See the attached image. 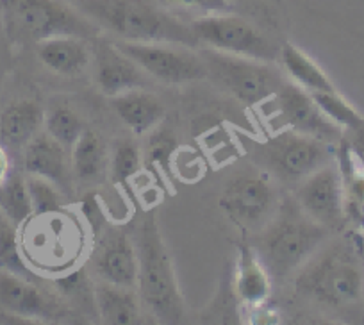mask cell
I'll return each mask as SVG.
<instances>
[{
	"mask_svg": "<svg viewBox=\"0 0 364 325\" xmlns=\"http://www.w3.org/2000/svg\"><path fill=\"white\" fill-rule=\"evenodd\" d=\"M84 16L120 41L198 47L191 23L182 22L156 0H72Z\"/></svg>",
	"mask_w": 364,
	"mask_h": 325,
	"instance_id": "1",
	"label": "cell"
},
{
	"mask_svg": "<svg viewBox=\"0 0 364 325\" xmlns=\"http://www.w3.org/2000/svg\"><path fill=\"white\" fill-rule=\"evenodd\" d=\"M6 34L15 43H41L58 36L93 40L102 31L65 0H0Z\"/></svg>",
	"mask_w": 364,
	"mask_h": 325,
	"instance_id": "2",
	"label": "cell"
},
{
	"mask_svg": "<svg viewBox=\"0 0 364 325\" xmlns=\"http://www.w3.org/2000/svg\"><path fill=\"white\" fill-rule=\"evenodd\" d=\"M134 243L139 261V300L161 321L178 324L184 318V300L156 216L149 215L143 220L136 230Z\"/></svg>",
	"mask_w": 364,
	"mask_h": 325,
	"instance_id": "3",
	"label": "cell"
},
{
	"mask_svg": "<svg viewBox=\"0 0 364 325\" xmlns=\"http://www.w3.org/2000/svg\"><path fill=\"white\" fill-rule=\"evenodd\" d=\"M296 288L321 306H353L364 289L363 263L348 245H336L307 263L296 279Z\"/></svg>",
	"mask_w": 364,
	"mask_h": 325,
	"instance_id": "4",
	"label": "cell"
},
{
	"mask_svg": "<svg viewBox=\"0 0 364 325\" xmlns=\"http://www.w3.org/2000/svg\"><path fill=\"white\" fill-rule=\"evenodd\" d=\"M200 58L216 85L247 106L268 102L284 85L281 72L266 61L225 54L215 48H204Z\"/></svg>",
	"mask_w": 364,
	"mask_h": 325,
	"instance_id": "5",
	"label": "cell"
},
{
	"mask_svg": "<svg viewBox=\"0 0 364 325\" xmlns=\"http://www.w3.org/2000/svg\"><path fill=\"white\" fill-rule=\"evenodd\" d=\"M327 229L304 211H288L281 215L266 230L261 241L266 270L275 277H284L311 260Z\"/></svg>",
	"mask_w": 364,
	"mask_h": 325,
	"instance_id": "6",
	"label": "cell"
},
{
	"mask_svg": "<svg viewBox=\"0 0 364 325\" xmlns=\"http://www.w3.org/2000/svg\"><path fill=\"white\" fill-rule=\"evenodd\" d=\"M198 43L208 48L273 63L281 54V48L264 36L261 31L245 18L222 13H209L208 16L191 22Z\"/></svg>",
	"mask_w": 364,
	"mask_h": 325,
	"instance_id": "7",
	"label": "cell"
},
{
	"mask_svg": "<svg viewBox=\"0 0 364 325\" xmlns=\"http://www.w3.org/2000/svg\"><path fill=\"white\" fill-rule=\"evenodd\" d=\"M331 157V143L288 129L262 146V159L268 170L286 183H302L328 165Z\"/></svg>",
	"mask_w": 364,
	"mask_h": 325,
	"instance_id": "8",
	"label": "cell"
},
{
	"mask_svg": "<svg viewBox=\"0 0 364 325\" xmlns=\"http://www.w3.org/2000/svg\"><path fill=\"white\" fill-rule=\"evenodd\" d=\"M117 45L145 73L166 85H186L208 77L200 54L188 50L190 47L175 43H136L118 41Z\"/></svg>",
	"mask_w": 364,
	"mask_h": 325,
	"instance_id": "9",
	"label": "cell"
},
{
	"mask_svg": "<svg viewBox=\"0 0 364 325\" xmlns=\"http://www.w3.org/2000/svg\"><path fill=\"white\" fill-rule=\"evenodd\" d=\"M269 113L277 122V127L300 132L331 145L341 142V127L320 110L307 90L295 82H284L269 99Z\"/></svg>",
	"mask_w": 364,
	"mask_h": 325,
	"instance_id": "10",
	"label": "cell"
},
{
	"mask_svg": "<svg viewBox=\"0 0 364 325\" xmlns=\"http://www.w3.org/2000/svg\"><path fill=\"white\" fill-rule=\"evenodd\" d=\"M220 206L237 225L257 227L277 208V191L264 176L243 174L227 184Z\"/></svg>",
	"mask_w": 364,
	"mask_h": 325,
	"instance_id": "11",
	"label": "cell"
},
{
	"mask_svg": "<svg viewBox=\"0 0 364 325\" xmlns=\"http://www.w3.org/2000/svg\"><path fill=\"white\" fill-rule=\"evenodd\" d=\"M296 201L311 220L325 229H336L341 225L345 216L341 174L331 165L321 166L302 181V186L296 191Z\"/></svg>",
	"mask_w": 364,
	"mask_h": 325,
	"instance_id": "12",
	"label": "cell"
},
{
	"mask_svg": "<svg viewBox=\"0 0 364 325\" xmlns=\"http://www.w3.org/2000/svg\"><path fill=\"white\" fill-rule=\"evenodd\" d=\"M91 267L102 282L124 288L138 286V250L134 240L122 229L111 227L97 241L91 254Z\"/></svg>",
	"mask_w": 364,
	"mask_h": 325,
	"instance_id": "13",
	"label": "cell"
},
{
	"mask_svg": "<svg viewBox=\"0 0 364 325\" xmlns=\"http://www.w3.org/2000/svg\"><path fill=\"white\" fill-rule=\"evenodd\" d=\"M0 307L23 320H58L63 316L61 304L41 292L29 279L0 268Z\"/></svg>",
	"mask_w": 364,
	"mask_h": 325,
	"instance_id": "14",
	"label": "cell"
},
{
	"mask_svg": "<svg viewBox=\"0 0 364 325\" xmlns=\"http://www.w3.org/2000/svg\"><path fill=\"white\" fill-rule=\"evenodd\" d=\"M97 82L104 95L117 97L131 90L143 88V70L124 54L117 45L99 41L95 48Z\"/></svg>",
	"mask_w": 364,
	"mask_h": 325,
	"instance_id": "15",
	"label": "cell"
},
{
	"mask_svg": "<svg viewBox=\"0 0 364 325\" xmlns=\"http://www.w3.org/2000/svg\"><path fill=\"white\" fill-rule=\"evenodd\" d=\"M111 107L136 136L156 129L164 118L163 102L154 93L143 92L141 88L111 97Z\"/></svg>",
	"mask_w": 364,
	"mask_h": 325,
	"instance_id": "16",
	"label": "cell"
},
{
	"mask_svg": "<svg viewBox=\"0 0 364 325\" xmlns=\"http://www.w3.org/2000/svg\"><path fill=\"white\" fill-rule=\"evenodd\" d=\"M41 63L52 72L65 77H77L90 65V47L84 38L58 36L38 43Z\"/></svg>",
	"mask_w": 364,
	"mask_h": 325,
	"instance_id": "17",
	"label": "cell"
},
{
	"mask_svg": "<svg viewBox=\"0 0 364 325\" xmlns=\"http://www.w3.org/2000/svg\"><path fill=\"white\" fill-rule=\"evenodd\" d=\"M23 169L29 176H40L61 186L66 181L65 146L59 145L52 136L36 134L26 145Z\"/></svg>",
	"mask_w": 364,
	"mask_h": 325,
	"instance_id": "18",
	"label": "cell"
},
{
	"mask_svg": "<svg viewBox=\"0 0 364 325\" xmlns=\"http://www.w3.org/2000/svg\"><path fill=\"white\" fill-rule=\"evenodd\" d=\"M45 124V113L34 100L13 102L0 114V139L13 149L26 146Z\"/></svg>",
	"mask_w": 364,
	"mask_h": 325,
	"instance_id": "19",
	"label": "cell"
},
{
	"mask_svg": "<svg viewBox=\"0 0 364 325\" xmlns=\"http://www.w3.org/2000/svg\"><path fill=\"white\" fill-rule=\"evenodd\" d=\"M234 289H236L241 302L250 307H259L261 304H264L269 297V289H272L268 270L257 260L255 250H252V247L245 241L237 250V270Z\"/></svg>",
	"mask_w": 364,
	"mask_h": 325,
	"instance_id": "20",
	"label": "cell"
},
{
	"mask_svg": "<svg viewBox=\"0 0 364 325\" xmlns=\"http://www.w3.org/2000/svg\"><path fill=\"white\" fill-rule=\"evenodd\" d=\"M107 146L97 132L84 131L72 146L73 176L84 184L102 181L107 170Z\"/></svg>",
	"mask_w": 364,
	"mask_h": 325,
	"instance_id": "21",
	"label": "cell"
},
{
	"mask_svg": "<svg viewBox=\"0 0 364 325\" xmlns=\"http://www.w3.org/2000/svg\"><path fill=\"white\" fill-rule=\"evenodd\" d=\"M95 306L104 324L132 325L139 321V300L132 288L102 282L95 288Z\"/></svg>",
	"mask_w": 364,
	"mask_h": 325,
	"instance_id": "22",
	"label": "cell"
},
{
	"mask_svg": "<svg viewBox=\"0 0 364 325\" xmlns=\"http://www.w3.org/2000/svg\"><path fill=\"white\" fill-rule=\"evenodd\" d=\"M279 58H281L286 73L300 88L307 90L309 93L336 92V86L332 85V80L328 79L327 73L299 47L291 43L282 45Z\"/></svg>",
	"mask_w": 364,
	"mask_h": 325,
	"instance_id": "23",
	"label": "cell"
},
{
	"mask_svg": "<svg viewBox=\"0 0 364 325\" xmlns=\"http://www.w3.org/2000/svg\"><path fill=\"white\" fill-rule=\"evenodd\" d=\"M0 213L15 227H22L34 216L26 176L9 172L0 183Z\"/></svg>",
	"mask_w": 364,
	"mask_h": 325,
	"instance_id": "24",
	"label": "cell"
},
{
	"mask_svg": "<svg viewBox=\"0 0 364 325\" xmlns=\"http://www.w3.org/2000/svg\"><path fill=\"white\" fill-rule=\"evenodd\" d=\"M343 156V191H345V208L364 215V163L357 157L353 149L346 145Z\"/></svg>",
	"mask_w": 364,
	"mask_h": 325,
	"instance_id": "25",
	"label": "cell"
},
{
	"mask_svg": "<svg viewBox=\"0 0 364 325\" xmlns=\"http://www.w3.org/2000/svg\"><path fill=\"white\" fill-rule=\"evenodd\" d=\"M45 127H47V134L52 136L65 149H72L77 139L80 138V134L86 131L79 114L65 106L54 107L45 117Z\"/></svg>",
	"mask_w": 364,
	"mask_h": 325,
	"instance_id": "26",
	"label": "cell"
},
{
	"mask_svg": "<svg viewBox=\"0 0 364 325\" xmlns=\"http://www.w3.org/2000/svg\"><path fill=\"white\" fill-rule=\"evenodd\" d=\"M143 154L139 146L131 139H122L114 145L111 156V179L114 184L125 188L129 186L132 177L141 170Z\"/></svg>",
	"mask_w": 364,
	"mask_h": 325,
	"instance_id": "27",
	"label": "cell"
},
{
	"mask_svg": "<svg viewBox=\"0 0 364 325\" xmlns=\"http://www.w3.org/2000/svg\"><path fill=\"white\" fill-rule=\"evenodd\" d=\"M314 102L320 106V110L334 122L339 127H345L348 131H357L364 125V118L339 95V92H318L311 93Z\"/></svg>",
	"mask_w": 364,
	"mask_h": 325,
	"instance_id": "28",
	"label": "cell"
},
{
	"mask_svg": "<svg viewBox=\"0 0 364 325\" xmlns=\"http://www.w3.org/2000/svg\"><path fill=\"white\" fill-rule=\"evenodd\" d=\"M177 150V138L168 127H156L145 143L143 161L152 170H168Z\"/></svg>",
	"mask_w": 364,
	"mask_h": 325,
	"instance_id": "29",
	"label": "cell"
},
{
	"mask_svg": "<svg viewBox=\"0 0 364 325\" xmlns=\"http://www.w3.org/2000/svg\"><path fill=\"white\" fill-rule=\"evenodd\" d=\"M15 229L16 227L0 213V268L27 279L29 270L20 254V243Z\"/></svg>",
	"mask_w": 364,
	"mask_h": 325,
	"instance_id": "30",
	"label": "cell"
},
{
	"mask_svg": "<svg viewBox=\"0 0 364 325\" xmlns=\"http://www.w3.org/2000/svg\"><path fill=\"white\" fill-rule=\"evenodd\" d=\"M27 190H29L31 202H33L34 216H45L59 213L61 209V195L58 191V184L40 176H26Z\"/></svg>",
	"mask_w": 364,
	"mask_h": 325,
	"instance_id": "31",
	"label": "cell"
},
{
	"mask_svg": "<svg viewBox=\"0 0 364 325\" xmlns=\"http://www.w3.org/2000/svg\"><path fill=\"white\" fill-rule=\"evenodd\" d=\"M163 6H177V8L198 9L204 13H225L232 6V0H156Z\"/></svg>",
	"mask_w": 364,
	"mask_h": 325,
	"instance_id": "32",
	"label": "cell"
},
{
	"mask_svg": "<svg viewBox=\"0 0 364 325\" xmlns=\"http://www.w3.org/2000/svg\"><path fill=\"white\" fill-rule=\"evenodd\" d=\"M352 132L355 134V138H353V142L350 143V146H352L353 152L357 154V157H359V159L364 163V125L363 127L357 129V131H352Z\"/></svg>",
	"mask_w": 364,
	"mask_h": 325,
	"instance_id": "33",
	"label": "cell"
},
{
	"mask_svg": "<svg viewBox=\"0 0 364 325\" xmlns=\"http://www.w3.org/2000/svg\"><path fill=\"white\" fill-rule=\"evenodd\" d=\"M11 172V161H9V154L4 146L0 145V183L6 179Z\"/></svg>",
	"mask_w": 364,
	"mask_h": 325,
	"instance_id": "34",
	"label": "cell"
}]
</instances>
